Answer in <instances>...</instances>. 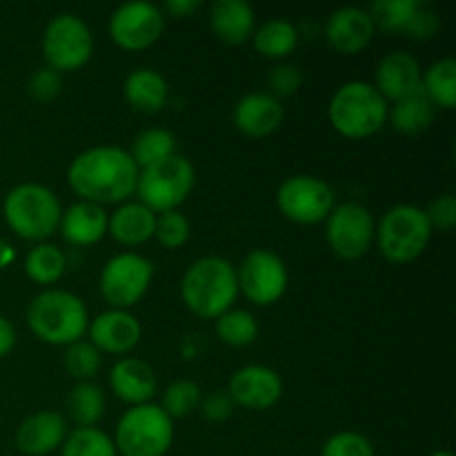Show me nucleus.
Listing matches in <instances>:
<instances>
[{"label":"nucleus","mask_w":456,"mask_h":456,"mask_svg":"<svg viewBox=\"0 0 456 456\" xmlns=\"http://www.w3.org/2000/svg\"><path fill=\"white\" fill-rule=\"evenodd\" d=\"M138 174L127 150L116 145H98L80 151L67 167L71 191L94 205H120L136 194Z\"/></svg>","instance_id":"1"},{"label":"nucleus","mask_w":456,"mask_h":456,"mask_svg":"<svg viewBox=\"0 0 456 456\" xmlns=\"http://www.w3.org/2000/svg\"><path fill=\"white\" fill-rule=\"evenodd\" d=\"M236 265L223 256H203L181 279V298L187 310L205 321H216L239 298Z\"/></svg>","instance_id":"2"},{"label":"nucleus","mask_w":456,"mask_h":456,"mask_svg":"<svg viewBox=\"0 0 456 456\" xmlns=\"http://www.w3.org/2000/svg\"><path fill=\"white\" fill-rule=\"evenodd\" d=\"M27 325L38 341L67 347L83 341L89 328V312L83 298L67 289H45L27 307Z\"/></svg>","instance_id":"3"},{"label":"nucleus","mask_w":456,"mask_h":456,"mask_svg":"<svg viewBox=\"0 0 456 456\" xmlns=\"http://www.w3.org/2000/svg\"><path fill=\"white\" fill-rule=\"evenodd\" d=\"M390 102L372 83L350 80L332 94L328 105L330 125L350 141H363L381 132L387 123Z\"/></svg>","instance_id":"4"},{"label":"nucleus","mask_w":456,"mask_h":456,"mask_svg":"<svg viewBox=\"0 0 456 456\" xmlns=\"http://www.w3.org/2000/svg\"><path fill=\"white\" fill-rule=\"evenodd\" d=\"M3 216L18 239L45 243V239L58 232L62 205L56 191L47 185L20 183L4 196Z\"/></svg>","instance_id":"5"},{"label":"nucleus","mask_w":456,"mask_h":456,"mask_svg":"<svg viewBox=\"0 0 456 456\" xmlns=\"http://www.w3.org/2000/svg\"><path fill=\"white\" fill-rule=\"evenodd\" d=\"M432 225L428 221L426 209L417 205L401 203L387 209L377 223L374 243L386 261L395 265L412 263L426 252L432 239Z\"/></svg>","instance_id":"6"},{"label":"nucleus","mask_w":456,"mask_h":456,"mask_svg":"<svg viewBox=\"0 0 456 456\" xmlns=\"http://www.w3.org/2000/svg\"><path fill=\"white\" fill-rule=\"evenodd\" d=\"M118 456H165L174 444V419L156 403L132 405L116 423Z\"/></svg>","instance_id":"7"},{"label":"nucleus","mask_w":456,"mask_h":456,"mask_svg":"<svg viewBox=\"0 0 456 456\" xmlns=\"http://www.w3.org/2000/svg\"><path fill=\"white\" fill-rule=\"evenodd\" d=\"M194 183V165L176 151V154L167 156L160 163L141 169L136 185L138 203L150 208L154 214L174 212L191 194Z\"/></svg>","instance_id":"8"},{"label":"nucleus","mask_w":456,"mask_h":456,"mask_svg":"<svg viewBox=\"0 0 456 456\" xmlns=\"http://www.w3.org/2000/svg\"><path fill=\"white\" fill-rule=\"evenodd\" d=\"M40 47L47 67L61 76L71 74L92 61L94 34L87 22L76 13H58L45 27Z\"/></svg>","instance_id":"9"},{"label":"nucleus","mask_w":456,"mask_h":456,"mask_svg":"<svg viewBox=\"0 0 456 456\" xmlns=\"http://www.w3.org/2000/svg\"><path fill=\"white\" fill-rule=\"evenodd\" d=\"M154 281V263L136 252H120L102 265L98 289L110 310H132Z\"/></svg>","instance_id":"10"},{"label":"nucleus","mask_w":456,"mask_h":456,"mask_svg":"<svg viewBox=\"0 0 456 456\" xmlns=\"http://www.w3.org/2000/svg\"><path fill=\"white\" fill-rule=\"evenodd\" d=\"M337 196L328 181L312 174H297L285 178L276 190V208L288 221L297 225H316L330 216Z\"/></svg>","instance_id":"11"},{"label":"nucleus","mask_w":456,"mask_h":456,"mask_svg":"<svg viewBox=\"0 0 456 456\" xmlns=\"http://www.w3.org/2000/svg\"><path fill=\"white\" fill-rule=\"evenodd\" d=\"M239 292L258 307H270L285 297L289 272L283 258L265 248L252 249L236 267Z\"/></svg>","instance_id":"12"},{"label":"nucleus","mask_w":456,"mask_h":456,"mask_svg":"<svg viewBox=\"0 0 456 456\" xmlns=\"http://www.w3.org/2000/svg\"><path fill=\"white\" fill-rule=\"evenodd\" d=\"M374 232L377 221L372 212L354 200L334 205L330 216L325 218V240L330 249L346 261H356L368 254L374 243Z\"/></svg>","instance_id":"13"},{"label":"nucleus","mask_w":456,"mask_h":456,"mask_svg":"<svg viewBox=\"0 0 456 456\" xmlns=\"http://www.w3.org/2000/svg\"><path fill=\"white\" fill-rule=\"evenodd\" d=\"M111 43L118 45L125 52H142L160 40L165 31V13L159 4L134 0L116 7L110 16Z\"/></svg>","instance_id":"14"},{"label":"nucleus","mask_w":456,"mask_h":456,"mask_svg":"<svg viewBox=\"0 0 456 456\" xmlns=\"http://www.w3.org/2000/svg\"><path fill=\"white\" fill-rule=\"evenodd\" d=\"M225 392L230 395L234 408L265 412L274 408L283 396V379L267 365H245L232 374Z\"/></svg>","instance_id":"15"},{"label":"nucleus","mask_w":456,"mask_h":456,"mask_svg":"<svg viewBox=\"0 0 456 456\" xmlns=\"http://www.w3.org/2000/svg\"><path fill=\"white\" fill-rule=\"evenodd\" d=\"M89 343L101 354H129L142 338V325L132 312L105 310L89 319Z\"/></svg>","instance_id":"16"},{"label":"nucleus","mask_w":456,"mask_h":456,"mask_svg":"<svg viewBox=\"0 0 456 456\" xmlns=\"http://www.w3.org/2000/svg\"><path fill=\"white\" fill-rule=\"evenodd\" d=\"M372 16L363 7H341L332 12L325 20L323 36L334 52L343 56H356L370 47L374 38Z\"/></svg>","instance_id":"17"},{"label":"nucleus","mask_w":456,"mask_h":456,"mask_svg":"<svg viewBox=\"0 0 456 456\" xmlns=\"http://www.w3.org/2000/svg\"><path fill=\"white\" fill-rule=\"evenodd\" d=\"M421 62L412 53L390 52L379 61L372 85L387 102H399L421 92Z\"/></svg>","instance_id":"18"},{"label":"nucleus","mask_w":456,"mask_h":456,"mask_svg":"<svg viewBox=\"0 0 456 456\" xmlns=\"http://www.w3.org/2000/svg\"><path fill=\"white\" fill-rule=\"evenodd\" d=\"M285 110L279 98L272 96L270 92H252L245 94L236 101L232 110V120L234 127L243 136L249 138H265L274 134L283 125Z\"/></svg>","instance_id":"19"},{"label":"nucleus","mask_w":456,"mask_h":456,"mask_svg":"<svg viewBox=\"0 0 456 456\" xmlns=\"http://www.w3.org/2000/svg\"><path fill=\"white\" fill-rule=\"evenodd\" d=\"M69 435L67 421L61 412L40 410L22 419L16 430V448L27 456H45L61 450L62 441Z\"/></svg>","instance_id":"20"},{"label":"nucleus","mask_w":456,"mask_h":456,"mask_svg":"<svg viewBox=\"0 0 456 456\" xmlns=\"http://www.w3.org/2000/svg\"><path fill=\"white\" fill-rule=\"evenodd\" d=\"M110 387L123 403L142 405L151 403V396L156 395V374L150 363L134 356L118 359L110 370Z\"/></svg>","instance_id":"21"},{"label":"nucleus","mask_w":456,"mask_h":456,"mask_svg":"<svg viewBox=\"0 0 456 456\" xmlns=\"http://www.w3.org/2000/svg\"><path fill=\"white\" fill-rule=\"evenodd\" d=\"M107 218H110V214L101 205L78 200L62 212L58 232L67 243L76 245V248H89V245H96L98 240H102V236L107 234Z\"/></svg>","instance_id":"22"},{"label":"nucleus","mask_w":456,"mask_h":456,"mask_svg":"<svg viewBox=\"0 0 456 456\" xmlns=\"http://www.w3.org/2000/svg\"><path fill=\"white\" fill-rule=\"evenodd\" d=\"M156 214L138 200L120 203L107 218V234L123 248H138L154 239Z\"/></svg>","instance_id":"23"},{"label":"nucleus","mask_w":456,"mask_h":456,"mask_svg":"<svg viewBox=\"0 0 456 456\" xmlns=\"http://www.w3.org/2000/svg\"><path fill=\"white\" fill-rule=\"evenodd\" d=\"M209 27L225 45H243L252 40L256 13L245 0H216L209 7Z\"/></svg>","instance_id":"24"},{"label":"nucleus","mask_w":456,"mask_h":456,"mask_svg":"<svg viewBox=\"0 0 456 456\" xmlns=\"http://www.w3.org/2000/svg\"><path fill=\"white\" fill-rule=\"evenodd\" d=\"M123 96L132 110L141 114H159L169 101V85L160 71L138 67L125 78Z\"/></svg>","instance_id":"25"},{"label":"nucleus","mask_w":456,"mask_h":456,"mask_svg":"<svg viewBox=\"0 0 456 456\" xmlns=\"http://www.w3.org/2000/svg\"><path fill=\"white\" fill-rule=\"evenodd\" d=\"M252 45L263 58L283 61L298 47V29L288 18H270L254 29Z\"/></svg>","instance_id":"26"},{"label":"nucleus","mask_w":456,"mask_h":456,"mask_svg":"<svg viewBox=\"0 0 456 456\" xmlns=\"http://www.w3.org/2000/svg\"><path fill=\"white\" fill-rule=\"evenodd\" d=\"M435 105L423 96V92H419L403 101L392 102L390 111H387V123L392 125L395 132L405 134V136H419L435 123Z\"/></svg>","instance_id":"27"},{"label":"nucleus","mask_w":456,"mask_h":456,"mask_svg":"<svg viewBox=\"0 0 456 456\" xmlns=\"http://www.w3.org/2000/svg\"><path fill=\"white\" fill-rule=\"evenodd\" d=\"M421 92L435 110H454L456 105V61L454 58H441L432 62L421 78Z\"/></svg>","instance_id":"28"},{"label":"nucleus","mask_w":456,"mask_h":456,"mask_svg":"<svg viewBox=\"0 0 456 456\" xmlns=\"http://www.w3.org/2000/svg\"><path fill=\"white\" fill-rule=\"evenodd\" d=\"M105 392L92 381H80L67 395V412L76 428H96L105 414Z\"/></svg>","instance_id":"29"},{"label":"nucleus","mask_w":456,"mask_h":456,"mask_svg":"<svg viewBox=\"0 0 456 456\" xmlns=\"http://www.w3.org/2000/svg\"><path fill=\"white\" fill-rule=\"evenodd\" d=\"M67 258L53 243H38L25 256V274L38 285H53L65 276Z\"/></svg>","instance_id":"30"},{"label":"nucleus","mask_w":456,"mask_h":456,"mask_svg":"<svg viewBox=\"0 0 456 456\" xmlns=\"http://www.w3.org/2000/svg\"><path fill=\"white\" fill-rule=\"evenodd\" d=\"M129 156L134 159L138 169H145L150 165L160 163L167 156L176 154V136L169 129L151 127L138 134L129 147Z\"/></svg>","instance_id":"31"},{"label":"nucleus","mask_w":456,"mask_h":456,"mask_svg":"<svg viewBox=\"0 0 456 456\" xmlns=\"http://www.w3.org/2000/svg\"><path fill=\"white\" fill-rule=\"evenodd\" d=\"M216 337L230 347H248L258 338V321L252 312L232 307L214 321Z\"/></svg>","instance_id":"32"},{"label":"nucleus","mask_w":456,"mask_h":456,"mask_svg":"<svg viewBox=\"0 0 456 456\" xmlns=\"http://www.w3.org/2000/svg\"><path fill=\"white\" fill-rule=\"evenodd\" d=\"M61 456H118L110 435L98 428H76L65 436Z\"/></svg>","instance_id":"33"},{"label":"nucleus","mask_w":456,"mask_h":456,"mask_svg":"<svg viewBox=\"0 0 456 456\" xmlns=\"http://www.w3.org/2000/svg\"><path fill=\"white\" fill-rule=\"evenodd\" d=\"M419 4H421L419 0H377L368 12L377 29L403 34Z\"/></svg>","instance_id":"34"},{"label":"nucleus","mask_w":456,"mask_h":456,"mask_svg":"<svg viewBox=\"0 0 456 456\" xmlns=\"http://www.w3.org/2000/svg\"><path fill=\"white\" fill-rule=\"evenodd\" d=\"M200 401H203V390L199 387V383L190 381V379H178L167 386L160 408L172 419H183L194 414L200 408Z\"/></svg>","instance_id":"35"},{"label":"nucleus","mask_w":456,"mask_h":456,"mask_svg":"<svg viewBox=\"0 0 456 456\" xmlns=\"http://www.w3.org/2000/svg\"><path fill=\"white\" fill-rule=\"evenodd\" d=\"M67 372L76 381H92L102 365V354L89 341H76L65 347V359H62Z\"/></svg>","instance_id":"36"},{"label":"nucleus","mask_w":456,"mask_h":456,"mask_svg":"<svg viewBox=\"0 0 456 456\" xmlns=\"http://www.w3.org/2000/svg\"><path fill=\"white\" fill-rule=\"evenodd\" d=\"M191 236L190 218L183 212L174 209V212L156 214V227H154V239L163 245L165 249H181L187 245Z\"/></svg>","instance_id":"37"},{"label":"nucleus","mask_w":456,"mask_h":456,"mask_svg":"<svg viewBox=\"0 0 456 456\" xmlns=\"http://www.w3.org/2000/svg\"><path fill=\"white\" fill-rule=\"evenodd\" d=\"M321 456H377L372 441L354 430H343L328 436L321 448Z\"/></svg>","instance_id":"38"},{"label":"nucleus","mask_w":456,"mask_h":456,"mask_svg":"<svg viewBox=\"0 0 456 456\" xmlns=\"http://www.w3.org/2000/svg\"><path fill=\"white\" fill-rule=\"evenodd\" d=\"M27 89H29V96L38 102H49L61 94L62 89V76L58 71H53L52 67H40L34 74L29 76V83H27Z\"/></svg>","instance_id":"39"},{"label":"nucleus","mask_w":456,"mask_h":456,"mask_svg":"<svg viewBox=\"0 0 456 456\" xmlns=\"http://www.w3.org/2000/svg\"><path fill=\"white\" fill-rule=\"evenodd\" d=\"M267 85H270L272 89V96L281 101V98L294 96V94L301 89L303 74L301 69L294 65H276L274 69L270 71V76H267Z\"/></svg>","instance_id":"40"},{"label":"nucleus","mask_w":456,"mask_h":456,"mask_svg":"<svg viewBox=\"0 0 456 456\" xmlns=\"http://www.w3.org/2000/svg\"><path fill=\"white\" fill-rule=\"evenodd\" d=\"M428 221H430L432 230L439 232H452L456 225V199L452 194L436 196L426 209Z\"/></svg>","instance_id":"41"},{"label":"nucleus","mask_w":456,"mask_h":456,"mask_svg":"<svg viewBox=\"0 0 456 456\" xmlns=\"http://www.w3.org/2000/svg\"><path fill=\"white\" fill-rule=\"evenodd\" d=\"M439 27H441L439 16H436V13L432 12L426 3H421L419 4L417 12H414L412 20H410L408 27H405L403 34L410 36V38H414V40H430V38H435L436 31H439Z\"/></svg>","instance_id":"42"},{"label":"nucleus","mask_w":456,"mask_h":456,"mask_svg":"<svg viewBox=\"0 0 456 456\" xmlns=\"http://www.w3.org/2000/svg\"><path fill=\"white\" fill-rule=\"evenodd\" d=\"M200 414L212 423H223L234 414V403L225 390H214L200 401Z\"/></svg>","instance_id":"43"},{"label":"nucleus","mask_w":456,"mask_h":456,"mask_svg":"<svg viewBox=\"0 0 456 456\" xmlns=\"http://www.w3.org/2000/svg\"><path fill=\"white\" fill-rule=\"evenodd\" d=\"M200 9V0H167V3L160 7V12L165 13V18H187L194 16Z\"/></svg>","instance_id":"44"},{"label":"nucleus","mask_w":456,"mask_h":456,"mask_svg":"<svg viewBox=\"0 0 456 456\" xmlns=\"http://www.w3.org/2000/svg\"><path fill=\"white\" fill-rule=\"evenodd\" d=\"M13 346H16V330H13L12 321L0 314V359H4L13 350Z\"/></svg>","instance_id":"45"},{"label":"nucleus","mask_w":456,"mask_h":456,"mask_svg":"<svg viewBox=\"0 0 456 456\" xmlns=\"http://www.w3.org/2000/svg\"><path fill=\"white\" fill-rule=\"evenodd\" d=\"M13 261H16V248L9 240L0 239V270L12 265Z\"/></svg>","instance_id":"46"},{"label":"nucleus","mask_w":456,"mask_h":456,"mask_svg":"<svg viewBox=\"0 0 456 456\" xmlns=\"http://www.w3.org/2000/svg\"><path fill=\"white\" fill-rule=\"evenodd\" d=\"M428 456H454V454L450 452V450H436V452H432V454H428Z\"/></svg>","instance_id":"47"}]
</instances>
